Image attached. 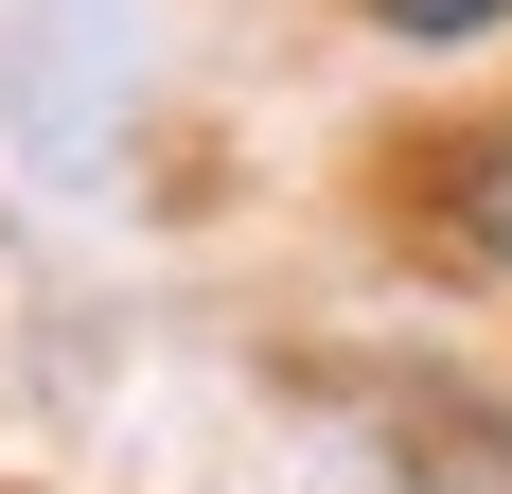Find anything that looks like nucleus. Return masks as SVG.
Instances as JSON below:
<instances>
[{
  "instance_id": "f257e3e1",
  "label": "nucleus",
  "mask_w": 512,
  "mask_h": 494,
  "mask_svg": "<svg viewBox=\"0 0 512 494\" xmlns=\"http://www.w3.org/2000/svg\"><path fill=\"white\" fill-rule=\"evenodd\" d=\"M389 477H407V494H512V406L407 371V389H389Z\"/></svg>"
},
{
  "instance_id": "7ed1b4c3",
  "label": "nucleus",
  "mask_w": 512,
  "mask_h": 494,
  "mask_svg": "<svg viewBox=\"0 0 512 494\" xmlns=\"http://www.w3.org/2000/svg\"><path fill=\"white\" fill-rule=\"evenodd\" d=\"M512 0H371V36H407V53H460V36H495Z\"/></svg>"
},
{
  "instance_id": "f03ea898",
  "label": "nucleus",
  "mask_w": 512,
  "mask_h": 494,
  "mask_svg": "<svg viewBox=\"0 0 512 494\" xmlns=\"http://www.w3.org/2000/svg\"><path fill=\"white\" fill-rule=\"evenodd\" d=\"M442 230H460V265H495V283H512V124L442 159Z\"/></svg>"
}]
</instances>
